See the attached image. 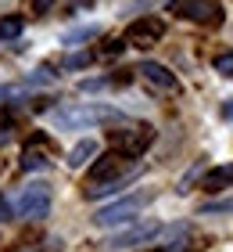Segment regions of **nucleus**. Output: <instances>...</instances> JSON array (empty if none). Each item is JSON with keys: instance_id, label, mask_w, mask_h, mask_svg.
Wrapping results in <instances>:
<instances>
[{"instance_id": "6", "label": "nucleus", "mask_w": 233, "mask_h": 252, "mask_svg": "<svg viewBox=\"0 0 233 252\" xmlns=\"http://www.w3.org/2000/svg\"><path fill=\"white\" fill-rule=\"evenodd\" d=\"M122 162H126V158H122V155H115V152L101 155L97 162H93V169H90L86 188H97V184H111V180H119V177H122Z\"/></svg>"}, {"instance_id": "18", "label": "nucleus", "mask_w": 233, "mask_h": 252, "mask_svg": "<svg viewBox=\"0 0 233 252\" xmlns=\"http://www.w3.org/2000/svg\"><path fill=\"white\" fill-rule=\"evenodd\" d=\"M11 213H15V209H11V205H7L4 198H0V223H4V220H11Z\"/></svg>"}, {"instance_id": "10", "label": "nucleus", "mask_w": 233, "mask_h": 252, "mask_svg": "<svg viewBox=\"0 0 233 252\" xmlns=\"http://www.w3.org/2000/svg\"><path fill=\"white\" fill-rule=\"evenodd\" d=\"M22 29H26V18L22 15H4L0 18V40H18Z\"/></svg>"}, {"instance_id": "15", "label": "nucleus", "mask_w": 233, "mask_h": 252, "mask_svg": "<svg viewBox=\"0 0 233 252\" xmlns=\"http://www.w3.org/2000/svg\"><path fill=\"white\" fill-rule=\"evenodd\" d=\"M233 209V198L230 202H208V205H201V213H230Z\"/></svg>"}, {"instance_id": "14", "label": "nucleus", "mask_w": 233, "mask_h": 252, "mask_svg": "<svg viewBox=\"0 0 233 252\" xmlns=\"http://www.w3.org/2000/svg\"><path fill=\"white\" fill-rule=\"evenodd\" d=\"M93 62V54H72V58H65V68H86Z\"/></svg>"}, {"instance_id": "8", "label": "nucleus", "mask_w": 233, "mask_h": 252, "mask_svg": "<svg viewBox=\"0 0 233 252\" xmlns=\"http://www.w3.org/2000/svg\"><path fill=\"white\" fill-rule=\"evenodd\" d=\"M136 72L144 76L151 87H158V90H180V79H176V72H172L169 65H161V62H140V68H136Z\"/></svg>"}, {"instance_id": "12", "label": "nucleus", "mask_w": 233, "mask_h": 252, "mask_svg": "<svg viewBox=\"0 0 233 252\" xmlns=\"http://www.w3.org/2000/svg\"><path fill=\"white\" fill-rule=\"evenodd\" d=\"M47 162H51V158H47L43 152H36V148H26V152H22V169H26V173H32V169H43Z\"/></svg>"}, {"instance_id": "4", "label": "nucleus", "mask_w": 233, "mask_h": 252, "mask_svg": "<svg viewBox=\"0 0 233 252\" xmlns=\"http://www.w3.org/2000/svg\"><path fill=\"white\" fill-rule=\"evenodd\" d=\"M161 36H165V26H161V18H155V15L136 18L133 26L126 29V43H133V47H155Z\"/></svg>"}, {"instance_id": "3", "label": "nucleus", "mask_w": 233, "mask_h": 252, "mask_svg": "<svg viewBox=\"0 0 233 252\" xmlns=\"http://www.w3.org/2000/svg\"><path fill=\"white\" fill-rule=\"evenodd\" d=\"M47 209H51V188L47 184H29L15 202V213L26 216V220H43Z\"/></svg>"}, {"instance_id": "11", "label": "nucleus", "mask_w": 233, "mask_h": 252, "mask_svg": "<svg viewBox=\"0 0 233 252\" xmlns=\"http://www.w3.org/2000/svg\"><path fill=\"white\" fill-rule=\"evenodd\" d=\"M212 191H223V188H233V162L230 166H219V169H212L208 173V180H205Z\"/></svg>"}, {"instance_id": "7", "label": "nucleus", "mask_w": 233, "mask_h": 252, "mask_svg": "<svg viewBox=\"0 0 233 252\" xmlns=\"http://www.w3.org/2000/svg\"><path fill=\"white\" fill-rule=\"evenodd\" d=\"M158 234H161V223H136L129 231L115 234L108 242V249H133V245H144V242H151V238H158Z\"/></svg>"}, {"instance_id": "17", "label": "nucleus", "mask_w": 233, "mask_h": 252, "mask_svg": "<svg viewBox=\"0 0 233 252\" xmlns=\"http://www.w3.org/2000/svg\"><path fill=\"white\" fill-rule=\"evenodd\" d=\"M219 116L233 123V97H226V101H223V108H219Z\"/></svg>"}, {"instance_id": "16", "label": "nucleus", "mask_w": 233, "mask_h": 252, "mask_svg": "<svg viewBox=\"0 0 233 252\" xmlns=\"http://www.w3.org/2000/svg\"><path fill=\"white\" fill-rule=\"evenodd\" d=\"M122 47H126L122 40H108V43L101 47V54H108V58H111V54H122Z\"/></svg>"}, {"instance_id": "2", "label": "nucleus", "mask_w": 233, "mask_h": 252, "mask_svg": "<svg viewBox=\"0 0 233 252\" xmlns=\"http://www.w3.org/2000/svg\"><path fill=\"white\" fill-rule=\"evenodd\" d=\"M111 144H115V155L140 158L151 144H155V130H151L147 123H136L129 130H111Z\"/></svg>"}, {"instance_id": "5", "label": "nucleus", "mask_w": 233, "mask_h": 252, "mask_svg": "<svg viewBox=\"0 0 233 252\" xmlns=\"http://www.w3.org/2000/svg\"><path fill=\"white\" fill-rule=\"evenodd\" d=\"M169 11H176L180 18H190V22H215V18H223V4H212V0H186V4H169Z\"/></svg>"}, {"instance_id": "9", "label": "nucleus", "mask_w": 233, "mask_h": 252, "mask_svg": "<svg viewBox=\"0 0 233 252\" xmlns=\"http://www.w3.org/2000/svg\"><path fill=\"white\" fill-rule=\"evenodd\" d=\"M93 155H97V141H90V137H86V141H79L72 152H68V166L79 169V166H86Z\"/></svg>"}, {"instance_id": "13", "label": "nucleus", "mask_w": 233, "mask_h": 252, "mask_svg": "<svg viewBox=\"0 0 233 252\" xmlns=\"http://www.w3.org/2000/svg\"><path fill=\"white\" fill-rule=\"evenodd\" d=\"M212 68H215L219 76H233V51L215 54V58H212Z\"/></svg>"}, {"instance_id": "19", "label": "nucleus", "mask_w": 233, "mask_h": 252, "mask_svg": "<svg viewBox=\"0 0 233 252\" xmlns=\"http://www.w3.org/2000/svg\"><path fill=\"white\" fill-rule=\"evenodd\" d=\"M22 252H40V249H22Z\"/></svg>"}, {"instance_id": "1", "label": "nucleus", "mask_w": 233, "mask_h": 252, "mask_svg": "<svg viewBox=\"0 0 233 252\" xmlns=\"http://www.w3.org/2000/svg\"><path fill=\"white\" fill-rule=\"evenodd\" d=\"M155 198V191L144 188V191H133V194H126V198L119 202H111V205H104V209L93 213V223L97 227H119V223H129L133 216H140V209Z\"/></svg>"}]
</instances>
